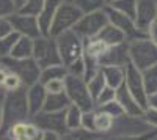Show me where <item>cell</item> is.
I'll use <instances>...</instances> for the list:
<instances>
[{
  "label": "cell",
  "mask_w": 157,
  "mask_h": 140,
  "mask_svg": "<svg viewBox=\"0 0 157 140\" xmlns=\"http://www.w3.org/2000/svg\"><path fill=\"white\" fill-rule=\"evenodd\" d=\"M3 129V107H2V101H0V132Z\"/></svg>",
  "instance_id": "cell-49"
},
{
  "label": "cell",
  "mask_w": 157,
  "mask_h": 140,
  "mask_svg": "<svg viewBox=\"0 0 157 140\" xmlns=\"http://www.w3.org/2000/svg\"><path fill=\"white\" fill-rule=\"evenodd\" d=\"M107 24H109V18L105 10H99V11L82 14V18L74 25L72 32H75L83 41H86L91 40V38H96Z\"/></svg>",
  "instance_id": "cell-9"
},
{
  "label": "cell",
  "mask_w": 157,
  "mask_h": 140,
  "mask_svg": "<svg viewBox=\"0 0 157 140\" xmlns=\"http://www.w3.org/2000/svg\"><path fill=\"white\" fill-rule=\"evenodd\" d=\"M33 41L32 38H25V36H19V40L16 41L14 47L11 50V55L13 58H32L33 55Z\"/></svg>",
  "instance_id": "cell-23"
},
{
  "label": "cell",
  "mask_w": 157,
  "mask_h": 140,
  "mask_svg": "<svg viewBox=\"0 0 157 140\" xmlns=\"http://www.w3.org/2000/svg\"><path fill=\"white\" fill-rule=\"evenodd\" d=\"M10 24L13 27V32H16L19 36H25V38H36L41 36V30H39V24H38V18L36 16H30V14H24V13H16L10 18Z\"/></svg>",
  "instance_id": "cell-14"
},
{
  "label": "cell",
  "mask_w": 157,
  "mask_h": 140,
  "mask_svg": "<svg viewBox=\"0 0 157 140\" xmlns=\"http://www.w3.org/2000/svg\"><path fill=\"white\" fill-rule=\"evenodd\" d=\"M83 14L86 13H93V11H99L107 6V0H74L72 2Z\"/></svg>",
  "instance_id": "cell-29"
},
{
  "label": "cell",
  "mask_w": 157,
  "mask_h": 140,
  "mask_svg": "<svg viewBox=\"0 0 157 140\" xmlns=\"http://www.w3.org/2000/svg\"><path fill=\"white\" fill-rule=\"evenodd\" d=\"M101 137L99 134L90 132L83 128H77V129H69L66 131L63 135H60V140H94Z\"/></svg>",
  "instance_id": "cell-28"
},
{
  "label": "cell",
  "mask_w": 157,
  "mask_h": 140,
  "mask_svg": "<svg viewBox=\"0 0 157 140\" xmlns=\"http://www.w3.org/2000/svg\"><path fill=\"white\" fill-rule=\"evenodd\" d=\"M94 140H110V138L105 137V135H101V137H98V138H94Z\"/></svg>",
  "instance_id": "cell-50"
},
{
  "label": "cell",
  "mask_w": 157,
  "mask_h": 140,
  "mask_svg": "<svg viewBox=\"0 0 157 140\" xmlns=\"http://www.w3.org/2000/svg\"><path fill=\"white\" fill-rule=\"evenodd\" d=\"M43 132H55L58 135H63L68 129L66 126V110L63 112H46L41 110L39 113L30 118Z\"/></svg>",
  "instance_id": "cell-11"
},
{
  "label": "cell",
  "mask_w": 157,
  "mask_h": 140,
  "mask_svg": "<svg viewBox=\"0 0 157 140\" xmlns=\"http://www.w3.org/2000/svg\"><path fill=\"white\" fill-rule=\"evenodd\" d=\"M146 35H148L149 40H151V41H152V43L157 46V19L151 22V25H149L148 30H146Z\"/></svg>",
  "instance_id": "cell-43"
},
{
  "label": "cell",
  "mask_w": 157,
  "mask_h": 140,
  "mask_svg": "<svg viewBox=\"0 0 157 140\" xmlns=\"http://www.w3.org/2000/svg\"><path fill=\"white\" fill-rule=\"evenodd\" d=\"M44 2L46 0H27V3H25L19 13H24V14H30V16H36L41 13L43 6H44Z\"/></svg>",
  "instance_id": "cell-33"
},
{
  "label": "cell",
  "mask_w": 157,
  "mask_h": 140,
  "mask_svg": "<svg viewBox=\"0 0 157 140\" xmlns=\"http://www.w3.org/2000/svg\"><path fill=\"white\" fill-rule=\"evenodd\" d=\"M127 54H129V61L138 71H145V69L157 65V46L149 38L129 41Z\"/></svg>",
  "instance_id": "cell-2"
},
{
  "label": "cell",
  "mask_w": 157,
  "mask_h": 140,
  "mask_svg": "<svg viewBox=\"0 0 157 140\" xmlns=\"http://www.w3.org/2000/svg\"><path fill=\"white\" fill-rule=\"evenodd\" d=\"M69 106H71V101H69L68 95L64 91H61V93H47L43 110H46V112H63Z\"/></svg>",
  "instance_id": "cell-21"
},
{
  "label": "cell",
  "mask_w": 157,
  "mask_h": 140,
  "mask_svg": "<svg viewBox=\"0 0 157 140\" xmlns=\"http://www.w3.org/2000/svg\"><path fill=\"white\" fill-rule=\"evenodd\" d=\"M141 118L145 120L154 131H157V110H155V109H149V107H146L145 110H143Z\"/></svg>",
  "instance_id": "cell-39"
},
{
  "label": "cell",
  "mask_w": 157,
  "mask_h": 140,
  "mask_svg": "<svg viewBox=\"0 0 157 140\" xmlns=\"http://www.w3.org/2000/svg\"><path fill=\"white\" fill-rule=\"evenodd\" d=\"M86 87H88V91H90L91 98H93V101H96V98L99 96V93L107 87L105 79H104V76H102L101 69H99V72L94 74L90 80H86Z\"/></svg>",
  "instance_id": "cell-26"
},
{
  "label": "cell",
  "mask_w": 157,
  "mask_h": 140,
  "mask_svg": "<svg viewBox=\"0 0 157 140\" xmlns=\"http://www.w3.org/2000/svg\"><path fill=\"white\" fill-rule=\"evenodd\" d=\"M41 137L43 131L32 120L14 123L3 132H0V140H41Z\"/></svg>",
  "instance_id": "cell-12"
},
{
  "label": "cell",
  "mask_w": 157,
  "mask_h": 140,
  "mask_svg": "<svg viewBox=\"0 0 157 140\" xmlns=\"http://www.w3.org/2000/svg\"><path fill=\"white\" fill-rule=\"evenodd\" d=\"M141 77H143V84H145V90L148 95L155 93L157 91V65L141 71Z\"/></svg>",
  "instance_id": "cell-27"
},
{
  "label": "cell",
  "mask_w": 157,
  "mask_h": 140,
  "mask_svg": "<svg viewBox=\"0 0 157 140\" xmlns=\"http://www.w3.org/2000/svg\"><path fill=\"white\" fill-rule=\"evenodd\" d=\"M13 3H14L16 5V8H17V11L25 5V3H27V0H13Z\"/></svg>",
  "instance_id": "cell-48"
},
{
  "label": "cell",
  "mask_w": 157,
  "mask_h": 140,
  "mask_svg": "<svg viewBox=\"0 0 157 140\" xmlns=\"http://www.w3.org/2000/svg\"><path fill=\"white\" fill-rule=\"evenodd\" d=\"M146 107H149V109H155V110H157V91H155V93L148 95V99H146Z\"/></svg>",
  "instance_id": "cell-45"
},
{
  "label": "cell",
  "mask_w": 157,
  "mask_h": 140,
  "mask_svg": "<svg viewBox=\"0 0 157 140\" xmlns=\"http://www.w3.org/2000/svg\"><path fill=\"white\" fill-rule=\"evenodd\" d=\"M113 2H116V0H107V5H110V3H113Z\"/></svg>",
  "instance_id": "cell-52"
},
{
  "label": "cell",
  "mask_w": 157,
  "mask_h": 140,
  "mask_svg": "<svg viewBox=\"0 0 157 140\" xmlns=\"http://www.w3.org/2000/svg\"><path fill=\"white\" fill-rule=\"evenodd\" d=\"M17 40H19V35L16 32H11L6 36L0 38V58H6L11 55V50Z\"/></svg>",
  "instance_id": "cell-32"
},
{
  "label": "cell",
  "mask_w": 157,
  "mask_h": 140,
  "mask_svg": "<svg viewBox=\"0 0 157 140\" xmlns=\"http://www.w3.org/2000/svg\"><path fill=\"white\" fill-rule=\"evenodd\" d=\"M113 117H110L109 113L102 112L99 109H94V132L99 135H109L113 126Z\"/></svg>",
  "instance_id": "cell-24"
},
{
  "label": "cell",
  "mask_w": 157,
  "mask_h": 140,
  "mask_svg": "<svg viewBox=\"0 0 157 140\" xmlns=\"http://www.w3.org/2000/svg\"><path fill=\"white\" fill-rule=\"evenodd\" d=\"M157 134V131L154 132H148L143 135H129V137H109L110 140H151L154 135Z\"/></svg>",
  "instance_id": "cell-42"
},
{
  "label": "cell",
  "mask_w": 157,
  "mask_h": 140,
  "mask_svg": "<svg viewBox=\"0 0 157 140\" xmlns=\"http://www.w3.org/2000/svg\"><path fill=\"white\" fill-rule=\"evenodd\" d=\"M2 65L8 68L13 74H16L21 79L24 87H32L39 82V76H41V68L38 66V63L33 58H13L6 57L2 58Z\"/></svg>",
  "instance_id": "cell-4"
},
{
  "label": "cell",
  "mask_w": 157,
  "mask_h": 140,
  "mask_svg": "<svg viewBox=\"0 0 157 140\" xmlns=\"http://www.w3.org/2000/svg\"><path fill=\"white\" fill-rule=\"evenodd\" d=\"M96 109H99V110H102V112H105V113H109V115H110V117H113V118H118V117H121V115H124V110H123L121 104L118 103L116 99L110 101V103H107V104H104V106H101V107H96Z\"/></svg>",
  "instance_id": "cell-34"
},
{
  "label": "cell",
  "mask_w": 157,
  "mask_h": 140,
  "mask_svg": "<svg viewBox=\"0 0 157 140\" xmlns=\"http://www.w3.org/2000/svg\"><path fill=\"white\" fill-rule=\"evenodd\" d=\"M101 72L104 76V79H105L107 87L113 88V90H118V88L124 84L126 71L121 66H102Z\"/></svg>",
  "instance_id": "cell-20"
},
{
  "label": "cell",
  "mask_w": 157,
  "mask_h": 140,
  "mask_svg": "<svg viewBox=\"0 0 157 140\" xmlns=\"http://www.w3.org/2000/svg\"><path fill=\"white\" fill-rule=\"evenodd\" d=\"M68 74L69 76H75V77H85V60L83 57L75 60L74 63H71L69 66H66Z\"/></svg>",
  "instance_id": "cell-38"
},
{
  "label": "cell",
  "mask_w": 157,
  "mask_h": 140,
  "mask_svg": "<svg viewBox=\"0 0 157 140\" xmlns=\"http://www.w3.org/2000/svg\"><path fill=\"white\" fill-rule=\"evenodd\" d=\"M113 99H116V90H113V88H110V87H105V88H104V90L99 93V96L96 98L94 106H96V107H101V106L110 103V101H113Z\"/></svg>",
  "instance_id": "cell-35"
},
{
  "label": "cell",
  "mask_w": 157,
  "mask_h": 140,
  "mask_svg": "<svg viewBox=\"0 0 157 140\" xmlns=\"http://www.w3.org/2000/svg\"><path fill=\"white\" fill-rule=\"evenodd\" d=\"M129 63V54H127V43L118 44V46H109V49L104 52V55L99 58V66H121L126 68Z\"/></svg>",
  "instance_id": "cell-16"
},
{
  "label": "cell",
  "mask_w": 157,
  "mask_h": 140,
  "mask_svg": "<svg viewBox=\"0 0 157 140\" xmlns=\"http://www.w3.org/2000/svg\"><path fill=\"white\" fill-rule=\"evenodd\" d=\"M148 132H154V129L143 120L141 117L134 115H121L113 120L112 131L107 137H129V135H143Z\"/></svg>",
  "instance_id": "cell-7"
},
{
  "label": "cell",
  "mask_w": 157,
  "mask_h": 140,
  "mask_svg": "<svg viewBox=\"0 0 157 140\" xmlns=\"http://www.w3.org/2000/svg\"><path fill=\"white\" fill-rule=\"evenodd\" d=\"M0 61H2V58H0Z\"/></svg>",
  "instance_id": "cell-55"
},
{
  "label": "cell",
  "mask_w": 157,
  "mask_h": 140,
  "mask_svg": "<svg viewBox=\"0 0 157 140\" xmlns=\"http://www.w3.org/2000/svg\"><path fill=\"white\" fill-rule=\"evenodd\" d=\"M3 107V129H8L11 124L30 120V110L27 103V87H21L19 90L5 93L2 99Z\"/></svg>",
  "instance_id": "cell-1"
},
{
  "label": "cell",
  "mask_w": 157,
  "mask_h": 140,
  "mask_svg": "<svg viewBox=\"0 0 157 140\" xmlns=\"http://www.w3.org/2000/svg\"><path fill=\"white\" fill-rule=\"evenodd\" d=\"M104 10H105V13H107L109 24L118 27V29L124 33L127 43H129V41H134V40H141V38H148L146 32H143L141 29H138L135 19H132V18L123 14V13L113 10V8L109 6V5L104 8Z\"/></svg>",
  "instance_id": "cell-10"
},
{
  "label": "cell",
  "mask_w": 157,
  "mask_h": 140,
  "mask_svg": "<svg viewBox=\"0 0 157 140\" xmlns=\"http://www.w3.org/2000/svg\"><path fill=\"white\" fill-rule=\"evenodd\" d=\"M82 128L90 131V132H94V110H90V112H83V117H82ZM96 134V132H94Z\"/></svg>",
  "instance_id": "cell-40"
},
{
  "label": "cell",
  "mask_w": 157,
  "mask_h": 140,
  "mask_svg": "<svg viewBox=\"0 0 157 140\" xmlns=\"http://www.w3.org/2000/svg\"><path fill=\"white\" fill-rule=\"evenodd\" d=\"M16 13L17 8L13 3V0H0V19H10Z\"/></svg>",
  "instance_id": "cell-37"
},
{
  "label": "cell",
  "mask_w": 157,
  "mask_h": 140,
  "mask_svg": "<svg viewBox=\"0 0 157 140\" xmlns=\"http://www.w3.org/2000/svg\"><path fill=\"white\" fill-rule=\"evenodd\" d=\"M64 0H46L44 6L41 10V13L38 14V24H39V30H41V35L49 36L50 32V24L54 21L55 13L58 11V8L61 6V3Z\"/></svg>",
  "instance_id": "cell-18"
},
{
  "label": "cell",
  "mask_w": 157,
  "mask_h": 140,
  "mask_svg": "<svg viewBox=\"0 0 157 140\" xmlns=\"http://www.w3.org/2000/svg\"><path fill=\"white\" fill-rule=\"evenodd\" d=\"M60 60L64 66H69L71 63L83 57V40L75 32L69 30L58 36H55Z\"/></svg>",
  "instance_id": "cell-5"
},
{
  "label": "cell",
  "mask_w": 157,
  "mask_h": 140,
  "mask_svg": "<svg viewBox=\"0 0 157 140\" xmlns=\"http://www.w3.org/2000/svg\"><path fill=\"white\" fill-rule=\"evenodd\" d=\"M98 38H99L101 41L105 43L107 46H118V44L127 43L124 33H123L120 29H118V27L112 25V24H107L105 27L101 30V33L98 35Z\"/></svg>",
  "instance_id": "cell-22"
},
{
  "label": "cell",
  "mask_w": 157,
  "mask_h": 140,
  "mask_svg": "<svg viewBox=\"0 0 157 140\" xmlns=\"http://www.w3.org/2000/svg\"><path fill=\"white\" fill-rule=\"evenodd\" d=\"M151 140H157V134H155V135H154V137H152Z\"/></svg>",
  "instance_id": "cell-53"
},
{
  "label": "cell",
  "mask_w": 157,
  "mask_h": 140,
  "mask_svg": "<svg viewBox=\"0 0 157 140\" xmlns=\"http://www.w3.org/2000/svg\"><path fill=\"white\" fill-rule=\"evenodd\" d=\"M44 88L47 93H61L64 91V79H57L44 84Z\"/></svg>",
  "instance_id": "cell-41"
},
{
  "label": "cell",
  "mask_w": 157,
  "mask_h": 140,
  "mask_svg": "<svg viewBox=\"0 0 157 140\" xmlns=\"http://www.w3.org/2000/svg\"><path fill=\"white\" fill-rule=\"evenodd\" d=\"M124 71H126V79H124L126 88L129 90V93L137 99V103H138L143 109H146L148 93H146V90H145V84H143L141 71H138L130 61L126 65Z\"/></svg>",
  "instance_id": "cell-13"
},
{
  "label": "cell",
  "mask_w": 157,
  "mask_h": 140,
  "mask_svg": "<svg viewBox=\"0 0 157 140\" xmlns=\"http://www.w3.org/2000/svg\"><path fill=\"white\" fill-rule=\"evenodd\" d=\"M157 19V0H137L135 22L138 29L146 32L152 21Z\"/></svg>",
  "instance_id": "cell-15"
},
{
  "label": "cell",
  "mask_w": 157,
  "mask_h": 140,
  "mask_svg": "<svg viewBox=\"0 0 157 140\" xmlns=\"http://www.w3.org/2000/svg\"><path fill=\"white\" fill-rule=\"evenodd\" d=\"M83 13L78 10L72 2H63L61 6L58 8V11L55 13L54 21L50 24V32L49 36L55 38L64 32H69L74 29V25L77 24V21L82 18Z\"/></svg>",
  "instance_id": "cell-8"
},
{
  "label": "cell",
  "mask_w": 157,
  "mask_h": 140,
  "mask_svg": "<svg viewBox=\"0 0 157 140\" xmlns=\"http://www.w3.org/2000/svg\"><path fill=\"white\" fill-rule=\"evenodd\" d=\"M3 96H5V91L2 90V88H0V101H2V99H3Z\"/></svg>",
  "instance_id": "cell-51"
},
{
  "label": "cell",
  "mask_w": 157,
  "mask_h": 140,
  "mask_svg": "<svg viewBox=\"0 0 157 140\" xmlns=\"http://www.w3.org/2000/svg\"><path fill=\"white\" fill-rule=\"evenodd\" d=\"M64 2H74V0H64Z\"/></svg>",
  "instance_id": "cell-54"
},
{
  "label": "cell",
  "mask_w": 157,
  "mask_h": 140,
  "mask_svg": "<svg viewBox=\"0 0 157 140\" xmlns=\"http://www.w3.org/2000/svg\"><path fill=\"white\" fill-rule=\"evenodd\" d=\"M41 140H60V135L55 132H43Z\"/></svg>",
  "instance_id": "cell-47"
},
{
  "label": "cell",
  "mask_w": 157,
  "mask_h": 140,
  "mask_svg": "<svg viewBox=\"0 0 157 140\" xmlns=\"http://www.w3.org/2000/svg\"><path fill=\"white\" fill-rule=\"evenodd\" d=\"M47 98V91L41 82H38L32 87H27V103H29V110L30 117L39 113L44 109V103Z\"/></svg>",
  "instance_id": "cell-17"
},
{
  "label": "cell",
  "mask_w": 157,
  "mask_h": 140,
  "mask_svg": "<svg viewBox=\"0 0 157 140\" xmlns=\"http://www.w3.org/2000/svg\"><path fill=\"white\" fill-rule=\"evenodd\" d=\"M113 10L123 13V14L135 19V11H137V0H116V2L110 3Z\"/></svg>",
  "instance_id": "cell-31"
},
{
  "label": "cell",
  "mask_w": 157,
  "mask_h": 140,
  "mask_svg": "<svg viewBox=\"0 0 157 140\" xmlns=\"http://www.w3.org/2000/svg\"><path fill=\"white\" fill-rule=\"evenodd\" d=\"M68 76V69L64 65H52L47 68L41 69V76H39V82L43 85L50 82V80H57V79H64Z\"/></svg>",
  "instance_id": "cell-25"
},
{
  "label": "cell",
  "mask_w": 157,
  "mask_h": 140,
  "mask_svg": "<svg viewBox=\"0 0 157 140\" xmlns=\"http://www.w3.org/2000/svg\"><path fill=\"white\" fill-rule=\"evenodd\" d=\"M64 93L68 95L71 104L77 106L82 112L94 110V101L91 98L88 87L83 77H75V76H66L64 77Z\"/></svg>",
  "instance_id": "cell-3"
},
{
  "label": "cell",
  "mask_w": 157,
  "mask_h": 140,
  "mask_svg": "<svg viewBox=\"0 0 157 140\" xmlns=\"http://www.w3.org/2000/svg\"><path fill=\"white\" fill-rule=\"evenodd\" d=\"M82 117H83V112L77 106L71 104L66 109V126H68V129L82 128Z\"/></svg>",
  "instance_id": "cell-30"
},
{
  "label": "cell",
  "mask_w": 157,
  "mask_h": 140,
  "mask_svg": "<svg viewBox=\"0 0 157 140\" xmlns=\"http://www.w3.org/2000/svg\"><path fill=\"white\" fill-rule=\"evenodd\" d=\"M8 74H10L8 68H5V66L2 65V61H0V88H2V85H3V82H5V79H6ZM2 90H3V88H2Z\"/></svg>",
  "instance_id": "cell-46"
},
{
  "label": "cell",
  "mask_w": 157,
  "mask_h": 140,
  "mask_svg": "<svg viewBox=\"0 0 157 140\" xmlns=\"http://www.w3.org/2000/svg\"><path fill=\"white\" fill-rule=\"evenodd\" d=\"M32 58L38 63L39 68H47L52 65H63L60 60L57 41L52 36L41 35L39 38L33 41V55Z\"/></svg>",
  "instance_id": "cell-6"
},
{
  "label": "cell",
  "mask_w": 157,
  "mask_h": 140,
  "mask_svg": "<svg viewBox=\"0 0 157 140\" xmlns=\"http://www.w3.org/2000/svg\"><path fill=\"white\" fill-rule=\"evenodd\" d=\"M116 101L121 104V107H123L126 115H134V117H141L143 115V110H145V109H143L137 103V99L129 93V90L126 88L124 84L116 90Z\"/></svg>",
  "instance_id": "cell-19"
},
{
  "label": "cell",
  "mask_w": 157,
  "mask_h": 140,
  "mask_svg": "<svg viewBox=\"0 0 157 140\" xmlns=\"http://www.w3.org/2000/svg\"><path fill=\"white\" fill-rule=\"evenodd\" d=\"M11 32H13V27L10 24V19H0V38L6 36Z\"/></svg>",
  "instance_id": "cell-44"
},
{
  "label": "cell",
  "mask_w": 157,
  "mask_h": 140,
  "mask_svg": "<svg viewBox=\"0 0 157 140\" xmlns=\"http://www.w3.org/2000/svg\"><path fill=\"white\" fill-rule=\"evenodd\" d=\"M21 87H24L22 82H21V79L17 77L16 74H13V72L10 71V74L6 76V79H5V82H3V85H2L3 91H5V93H8V91H14V90H19Z\"/></svg>",
  "instance_id": "cell-36"
}]
</instances>
